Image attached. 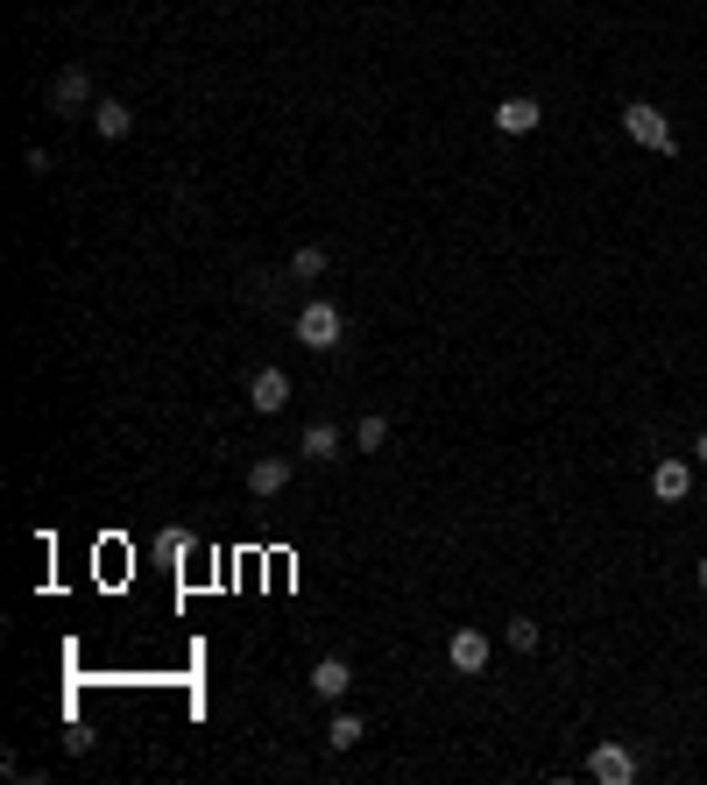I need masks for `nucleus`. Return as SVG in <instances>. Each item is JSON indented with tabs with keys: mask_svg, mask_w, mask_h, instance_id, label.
Wrapping results in <instances>:
<instances>
[{
	"mask_svg": "<svg viewBox=\"0 0 707 785\" xmlns=\"http://www.w3.org/2000/svg\"><path fill=\"white\" fill-rule=\"evenodd\" d=\"M623 135L637 142V149H652V157H673L679 149V128H673V113L652 107V100H629L623 107Z\"/></svg>",
	"mask_w": 707,
	"mask_h": 785,
	"instance_id": "1",
	"label": "nucleus"
},
{
	"mask_svg": "<svg viewBox=\"0 0 707 785\" xmlns=\"http://www.w3.org/2000/svg\"><path fill=\"white\" fill-rule=\"evenodd\" d=\"M340 340H347V319H340V304H333V298H312V304L297 312V348L333 354Z\"/></svg>",
	"mask_w": 707,
	"mask_h": 785,
	"instance_id": "2",
	"label": "nucleus"
},
{
	"mask_svg": "<svg viewBox=\"0 0 707 785\" xmlns=\"http://www.w3.org/2000/svg\"><path fill=\"white\" fill-rule=\"evenodd\" d=\"M545 128V107L531 100V92H509V100H495V135H538Z\"/></svg>",
	"mask_w": 707,
	"mask_h": 785,
	"instance_id": "3",
	"label": "nucleus"
},
{
	"mask_svg": "<svg viewBox=\"0 0 707 785\" xmlns=\"http://www.w3.org/2000/svg\"><path fill=\"white\" fill-rule=\"evenodd\" d=\"M50 107H57V113H92V107H100V100H92L85 64H64V71L50 79Z\"/></svg>",
	"mask_w": 707,
	"mask_h": 785,
	"instance_id": "4",
	"label": "nucleus"
},
{
	"mask_svg": "<svg viewBox=\"0 0 707 785\" xmlns=\"http://www.w3.org/2000/svg\"><path fill=\"white\" fill-rule=\"evenodd\" d=\"M587 778H602V785H629V778H637V751H623L616 736L595 743V757H587Z\"/></svg>",
	"mask_w": 707,
	"mask_h": 785,
	"instance_id": "5",
	"label": "nucleus"
},
{
	"mask_svg": "<svg viewBox=\"0 0 707 785\" xmlns=\"http://www.w3.org/2000/svg\"><path fill=\"white\" fill-rule=\"evenodd\" d=\"M488 658H495L488 630H453V644H446V665H453V673H488Z\"/></svg>",
	"mask_w": 707,
	"mask_h": 785,
	"instance_id": "6",
	"label": "nucleus"
},
{
	"mask_svg": "<svg viewBox=\"0 0 707 785\" xmlns=\"http://www.w3.org/2000/svg\"><path fill=\"white\" fill-rule=\"evenodd\" d=\"M283 404H291V375H283V369H255V375H248V411L276 417Z\"/></svg>",
	"mask_w": 707,
	"mask_h": 785,
	"instance_id": "7",
	"label": "nucleus"
},
{
	"mask_svg": "<svg viewBox=\"0 0 707 785\" xmlns=\"http://www.w3.org/2000/svg\"><path fill=\"white\" fill-rule=\"evenodd\" d=\"M652 495H658V503H686V495H694V467H686V461H658L652 467Z\"/></svg>",
	"mask_w": 707,
	"mask_h": 785,
	"instance_id": "8",
	"label": "nucleus"
},
{
	"mask_svg": "<svg viewBox=\"0 0 707 785\" xmlns=\"http://www.w3.org/2000/svg\"><path fill=\"white\" fill-rule=\"evenodd\" d=\"M347 686H354V665H347V658H319V665H312V694H319V701H340Z\"/></svg>",
	"mask_w": 707,
	"mask_h": 785,
	"instance_id": "9",
	"label": "nucleus"
},
{
	"mask_svg": "<svg viewBox=\"0 0 707 785\" xmlns=\"http://www.w3.org/2000/svg\"><path fill=\"white\" fill-rule=\"evenodd\" d=\"M248 489H255L262 503L283 495V489H291V461H255V467H248Z\"/></svg>",
	"mask_w": 707,
	"mask_h": 785,
	"instance_id": "10",
	"label": "nucleus"
},
{
	"mask_svg": "<svg viewBox=\"0 0 707 785\" xmlns=\"http://www.w3.org/2000/svg\"><path fill=\"white\" fill-rule=\"evenodd\" d=\"M297 453H304V461H333V453H340V432L326 425V417H319V425H304V439H297Z\"/></svg>",
	"mask_w": 707,
	"mask_h": 785,
	"instance_id": "11",
	"label": "nucleus"
},
{
	"mask_svg": "<svg viewBox=\"0 0 707 785\" xmlns=\"http://www.w3.org/2000/svg\"><path fill=\"white\" fill-rule=\"evenodd\" d=\"M92 128H100V135H107V142H121V135H128V128H135V113H128L121 100H100V107H92Z\"/></svg>",
	"mask_w": 707,
	"mask_h": 785,
	"instance_id": "12",
	"label": "nucleus"
},
{
	"mask_svg": "<svg viewBox=\"0 0 707 785\" xmlns=\"http://www.w3.org/2000/svg\"><path fill=\"white\" fill-rule=\"evenodd\" d=\"M361 736H368V722H361V715H333V722H326V743H333V751H354Z\"/></svg>",
	"mask_w": 707,
	"mask_h": 785,
	"instance_id": "13",
	"label": "nucleus"
},
{
	"mask_svg": "<svg viewBox=\"0 0 707 785\" xmlns=\"http://www.w3.org/2000/svg\"><path fill=\"white\" fill-rule=\"evenodd\" d=\"M382 439H390V417H382V411H368V417L354 425V446H361V453H382Z\"/></svg>",
	"mask_w": 707,
	"mask_h": 785,
	"instance_id": "14",
	"label": "nucleus"
},
{
	"mask_svg": "<svg viewBox=\"0 0 707 785\" xmlns=\"http://www.w3.org/2000/svg\"><path fill=\"white\" fill-rule=\"evenodd\" d=\"M538 644H545L538 616H509V651H538Z\"/></svg>",
	"mask_w": 707,
	"mask_h": 785,
	"instance_id": "15",
	"label": "nucleus"
},
{
	"mask_svg": "<svg viewBox=\"0 0 707 785\" xmlns=\"http://www.w3.org/2000/svg\"><path fill=\"white\" fill-rule=\"evenodd\" d=\"M291 276H304V283L326 276V248H297V255H291Z\"/></svg>",
	"mask_w": 707,
	"mask_h": 785,
	"instance_id": "16",
	"label": "nucleus"
},
{
	"mask_svg": "<svg viewBox=\"0 0 707 785\" xmlns=\"http://www.w3.org/2000/svg\"><path fill=\"white\" fill-rule=\"evenodd\" d=\"M184 552H191V531H163V539H156V560H163V566H178Z\"/></svg>",
	"mask_w": 707,
	"mask_h": 785,
	"instance_id": "17",
	"label": "nucleus"
},
{
	"mask_svg": "<svg viewBox=\"0 0 707 785\" xmlns=\"http://www.w3.org/2000/svg\"><path fill=\"white\" fill-rule=\"evenodd\" d=\"M694 461H707V432H700V439H694Z\"/></svg>",
	"mask_w": 707,
	"mask_h": 785,
	"instance_id": "18",
	"label": "nucleus"
},
{
	"mask_svg": "<svg viewBox=\"0 0 707 785\" xmlns=\"http://www.w3.org/2000/svg\"><path fill=\"white\" fill-rule=\"evenodd\" d=\"M694 581H700V595H707V560H700V566H694Z\"/></svg>",
	"mask_w": 707,
	"mask_h": 785,
	"instance_id": "19",
	"label": "nucleus"
}]
</instances>
